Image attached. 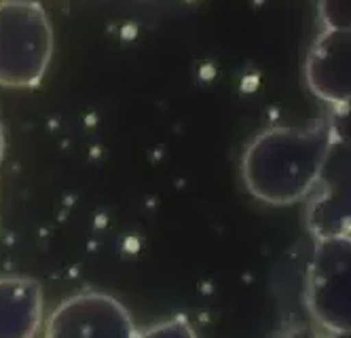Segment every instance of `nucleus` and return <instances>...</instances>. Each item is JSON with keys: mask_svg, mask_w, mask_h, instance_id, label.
I'll list each match as a JSON object with an SVG mask.
<instances>
[{"mask_svg": "<svg viewBox=\"0 0 351 338\" xmlns=\"http://www.w3.org/2000/svg\"><path fill=\"white\" fill-rule=\"evenodd\" d=\"M43 322L40 283L23 275H0V338H34Z\"/></svg>", "mask_w": 351, "mask_h": 338, "instance_id": "nucleus-7", "label": "nucleus"}, {"mask_svg": "<svg viewBox=\"0 0 351 338\" xmlns=\"http://www.w3.org/2000/svg\"><path fill=\"white\" fill-rule=\"evenodd\" d=\"M271 338H328V334H324L319 328L315 326H305V324H300V326H292V328H286L282 332H278L275 336Z\"/></svg>", "mask_w": 351, "mask_h": 338, "instance_id": "nucleus-11", "label": "nucleus"}, {"mask_svg": "<svg viewBox=\"0 0 351 338\" xmlns=\"http://www.w3.org/2000/svg\"><path fill=\"white\" fill-rule=\"evenodd\" d=\"M328 338H351V334H337V336H328Z\"/></svg>", "mask_w": 351, "mask_h": 338, "instance_id": "nucleus-13", "label": "nucleus"}, {"mask_svg": "<svg viewBox=\"0 0 351 338\" xmlns=\"http://www.w3.org/2000/svg\"><path fill=\"white\" fill-rule=\"evenodd\" d=\"M53 28L36 0L0 3V87L34 89L53 60Z\"/></svg>", "mask_w": 351, "mask_h": 338, "instance_id": "nucleus-2", "label": "nucleus"}, {"mask_svg": "<svg viewBox=\"0 0 351 338\" xmlns=\"http://www.w3.org/2000/svg\"><path fill=\"white\" fill-rule=\"evenodd\" d=\"M5 152H7V138H5L3 121H0V163H3V159H5Z\"/></svg>", "mask_w": 351, "mask_h": 338, "instance_id": "nucleus-12", "label": "nucleus"}, {"mask_svg": "<svg viewBox=\"0 0 351 338\" xmlns=\"http://www.w3.org/2000/svg\"><path fill=\"white\" fill-rule=\"evenodd\" d=\"M324 123L328 127L332 142H339L351 148V99H345L341 104L330 106Z\"/></svg>", "mask_w": 351, "mask_h": 338, "instance_id": "nucleus-9", "label": "nucleus"}, {"mask_svg": "<svg viewBox=\"0 0 351 338\" xmlns=\"http://www.w3.org/2000/svg\"><path fill=\"white\" fill-rule=\"evenodd\" d=\"M303 74L311 95L328 106L351 99V28H324L307 51Z\"/></svg>", "mask_w": 351, "mask_h": 338, "instance_id": "nucleus-6", "label": "nucleus"}, {"mask_svg": "<svg viewBox=\"0 0 351 338\" xmlns=\"http://www.w3.org/2000/svg\"><path fill=\"white\" fill-rule=\"evenodd\" d=\"M317 17L324 28H351V0H317Z\"/></svg>", "mask_w": 351, "mask_h": 338, "instance_id": "nucleus-10", "label": "nucleus"}, {"mask_svg": "<svg viewBox=\"0 0 351 338\" xmlns=\"http://www.w3.org/2000/svg\"><path fill=\"white\" fill-rule=\"evenodd\" d=\"M330 144L332 138L324 121L263 129L241 154L245 191L273 207L305 201L315 186Z\"/></svg>", "mask_w": 351, "mask_h": 338, "instance_id": "nucleus-1", "label": "nucleus"}, {"mask_svg": "<svg viewBox=\"0 0 351 338\" xmlns=\"http://www.w3.org/2000/svg\"><path fill=\"white\" fill-rule=\"evenodd\" d=\"M303 222L315 241L351 235V148L330 144L315 186L305 199Z\"/></svg>", "mask_w": 351, "mask_h": 338, "instance_id": "nucleus-5", "label": "nucleus"}, {"mask_svg": "<svg viewBox=\"0 0 351 338\" xmlns=\"http://www.w3.org/2000/svg\"><path fill=\"white\" fill-rule=\"evenodd\" d=\"M136 338H199V334L184 315H173L138 330Z\"/></svg>", "mask_w": 351, "mask_h": 338, "instance_id": "nucleus-8", "label": "nucleus"}, {"mask_svg": "<svg viewBox=\"0 0 351 338\" xmlns=\"http://www.w3.org/2000/svg\"><path fill=\"white\" fill-rule=\"evenodd\" d=\"M134 317L106 292H81L62 300L43 322V338H136Z\"/></svg>", "mask_w": 351, "mask_h": 338, "instance_id": "nucleus-4", "label": "nucleus"}, {"mask_svg": "<svg viewBox=\"0 0 351 338\" xmlns=\"http://www.w3.org/2000/svg\"><path fill=\"white\" fill-rule=\"evenodd\" d=\"M305 306L324 334H351V235L315 241L305 273Z\"/></svg>", "mask_w": 351, "mask_h": 338, "instance_id": "nucleus-3", "label": "nucleus"}]
</instances>
